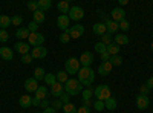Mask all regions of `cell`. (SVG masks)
Listing matches in <instances>:
<instances>
[{
	"instance_id": "10",
	"label": "cell",
	"mask_w": 153,
	"mask_h": 113,
	"mask_svg": "<svg viewBox=\"0 0 153 113\" xmlns=\"http://www.w3.org/2000/svg\"><path fill=\"white\" fill-rule=\"evenodd\" d=\"M149 106H150V98L149 96H146V95H138L136 96V107L139 110H146V109H149Z\"/></svg>"
},
{
	"instance_id": "2",
	"label": "cell",
	"mask_w": 153,
	"mask_h": 113,
	"mask_svg": "<svg viewBox=\"0 0 153 113\" xmlns=\"http://www.w3.org/2000/svg\"><path fill=\"white\" fill-rule=\"evenodd\" d=\"M83 90H84V87L81 86V83L76 80V78H71V80L65 84V92L69 93L71 96H72V95H78V93H81Z\"/></svg>"
},
{
	"instance_id": "5",
	"label": "cell",
	"mask_w": 153,
	"mask_h": 113,
	"mask_svg": "<svg viewBox=\"0 0 153 113\" xmlns=\"http://www.w3.org/2000/svg\"><path fill=\"white\" fill-rule=\"evenodd\" d=\"M45 43V35L38 34V32H31L28 37V44L31 47H37V46H43Z\"/></svg>"
},
{
	"instance_id": "36",
	"label": "cell",
	"mask_w": 153,
	"mask_h": 113,
	"mask_svg": "<svg viewBox=\"0 0 153 113\" xmlns=\"http://www.w3.org/2000/svg\"><path fill=\"white\" fill-rule=\"evenodd\" d=\"M69 40H71V35H69L68 29H66V31H63V34L60 35V41H61L63 44H66V43H69Z\"/></svg>"
},
{
	"instance_id": "20",
	"label": "cell",
	"mask_w": 153,
	"mask_h": 113,
	"mask_svg": "<svg viewBox=\"0 0 153 113\" xmlns=\"http://www.w3.org/2000/svg\"><path fill=\"white\" fill-rule=\"evenodd\" d=\"M19 104H20V107H23V109H29V107L32 106V98H31L29 95H23V96L19 98Z\"/></svg>"
},
{
	"instance_id": "9",
	"label": "cell",
	"mask_w": 153,
	"mask_h": 113,
	"mask_svg": "<svg viewBox=\"0 0 153 113\" xmlns=\"http://www.w3.org/2000/svg\"><path fill=\"white\" fill-rule=\"evenodd\" d=\"M110 20H113V21H117V23H120V21H123V20H126V11L120 6V8H113L112 9V12H110Z\"/></svg>"
},
{
	"instance_id": "26",
	"label": "cell",
	"mask_w": 153,
	"mask_h": 113,
	"mask_svg": "<svg viewBox=\"0 0 153 113\" xmlns=\"http://www.w3.org/2000/svg\"><path fill=\"white\" fill-rule=\"evenodd\" d=\"M57 8H58L60 12H63V16H68V12H69V9H71L69 2H66V0H61V2H58V3H57Z\"/></svg>"
},
{
	"instance_id": "6",
	"label": "cell",
	"mask_w": 153,
	"mask_h": 113,
	"mask_svg": "<svg viewBox=\"0 0 153 113\" xmlns=\"http://www.w3.org/2000/svg\"><path fill=\"white\" fill-rule=\"evenodd\" d=\"M68 17L69 20H74V21H78L84 17V9L81 6H72L68 12Z\"/></svg>"
},
{
	"instance_id": "35",
	"label": "cell",
	"mask_w": 153,
	"mask_h": 113,
	"mask_svg": "<svg viewBox=\"0 0 153 113\" xmlns=\"http://www.w3.org/2000/svg\"><path fill=\"white\" fill-rule=\"evenodd\" d=\"M109 63H110L112 66H121L123 64V58L120 55H115V57H110Z\"/></svg>"
},
{
	"instance_id": "44",
	"label": "cell",
	"mask_w": 153,
	"mask_h": 113,
	"mask_svg": "<svg viewBox=\"0 0 153 113\" xmlns=\"http://www.w3.org/2000/svg\"><path fill=\"white\" fill-rule=\"evenodd\" d=\"M32 55L31 54H26V55H23L22 57V63H23V64H29V63H32Z\"/></svg>"
},
{
	"instance_id": "3",
	"label": "cell",
	"mask_w": 153,
	"mask_h": 113,
	"mask_svg": "<svg viewBox=\"0 0 153 113\" xmlns=\"http://www.w3.org/2000/svg\"><path fill=\"white\" fill-rule=\"evenodd\" d=\"M94 96L98 101H107L109 98H112V90L107 84H101L94 90Z\"/></svg>"
},
{
	"instance_id": "23",
	"label": "cell",
	"mask_w": 153,
	"mask_h": 113,
	"mask_svg": "<svg viewBox=\"0 0 153 113\" xmlns=\"http://www.w3.org/2000/svg\"><path fill=\"white\" fill-rule=\"evenodd\" d=\"M113 43H117L118 46H123V44H127L129 43V37H127L126 34H118V35H115L113 37Z\"/></svg>"
},
{
	"instance_id": "25",
	"label": "cell",
	"mask_w": 153,
	"mask_h": 113,
	"mask_svg": "<svg viewBox=\"0 0 153 113\" xmlns=\"http://www.w3.org/2000/svg\"><path fill=\"white\" fill-rule=\"evenodd\" d=\"M32 17H34V21L37 23V24H42V23H45V20H46V17H45V12L43 11H40V9H37L34 14H32Z\"/></svg>"
},
{
	"instance_id": "40",
	"label": "cell",
	"mask_w": 153,
	"mask_h": 113,
	"mask_svg": "<svg viewBox=\"0 0 153 113\" xmlns=\"http://www.w3.org/2000/svg\"><path fill=\"white\" fill-rule=\"evenodd\" d=\"M8 40H9V34H8V31H6V29H0V41L5 43V41H8Z\"/></svg>"
},
{
	"instance_id": "56",
	"label": "cell",
	"mask_w": 153,
	"mask_h": 113,
	"mask_svg": "<svg viewBox=\"0 0 153 113\" xmlns=\"http://www.w3.org/2000/svg\"><path fill=\"white\" fill-rule=\"evenodd\" d=\"M150 47H152V51H153V41H152V44H150Z\"/></svg>"
},
{
	"instance_id": "51",
	"label": "cell",
	"mask_w": 153,
	"mask_h": 113,
	"mask_svg": "<svg viewBox=\"0 0 153 113\" xmlns=\"http://www.w3.org/2000/svg\"><path fill=\"white\" fill-rule=\"evenodd\" d=\"M40 107H42V109H48V107H49V99H48V98L43 99V101L40 103Z\"/></svg>"
},
{
	"instance_id": "38",
	"label": "cell",
	"mask_w": 153,
	"mask_h": 113,
	"mask_svg": "<svg viewBox=\"0 0 153 113\" xmlns=\"http://www.w3.org/2000/svg\"><path fill=\"white\" fill-rule=\"evenodd\" d=\"M106 49H107V46H104L101 41H98V43L95 44V52H98L100 55H101V54H104V52H106Z\"/></svg>"
},
{
	"instance_id": "4",
	"label": "cell",
	"mask_w": 153,
	"mask_h": 113,
	"mask_svg": "<svg viewBox=\"0 0 153 113\" xmlns=\"http://www.w3.org/2000/svg\"><path fill=\"white\" fill-rule=\"evenodd\" d=\"M80 69H81V64H80V61L76 60V58L72 57V58L66 60V63H65V70H66L68 73H71V75H76Z\"/></svg>"
},
{
	"instance_id": "13",
	"label": "cell",
	"mask_w": 153,
	"mask_h": 113,
	"mask_svg": "<svg viewBox=\"0 0 153 113\" xmlns=\"http://www.w3.org/2000/svg\"><path fill=\"white\" fill-rule=\"evenodd\" d=\"M112 69H113V66L110 64V63L109 61H104V63H101V64H100L98 73L101 75V77H107V75L112 72Z\"/></svg>"
},
{
	"instance_id": "55",
	"label": "cell",
	"mask_w": 153,
	"mask_h": 113,
	"mask_svg": "<svg viewBox=\"0 0 153 113\" xmlns=\"http://www.w3.org/2000/svg\"><path fill=\"white\" fill-rule=\"evenodd\" d=\"M127 3H129V0H120V5H121V6H124V5H127Z\"/></svg>"
},
{
	"instance_id": "17",
	"label": "cell",
	"mask_w": 153,
	"mask_h": 113,
	"mask_svg": "<svg viewBox=\"0 0 153 113\" xmlns=\"http://www.w3.org/2000/svg\"><path fill=\"white\" fill-rule=\"evenodd\" d=\"M65 92V86L60 84V83H55L54 86H51V95H52L54 98H60V95Z\"/></svg>"
},
{
	"instance_id": "47",
	"label": "cell",
	"mask_w": 153,
	"mask_h": 113,
	"mask_svg": "<svg viewBox=\"0 0 153 113\" xmlns=\"http://www.w3.org/2000/svg\"><path fill=\"white\" fill-rule=\"evenodd\" d=\"M139 95H146V96H149V92H150V89L147 87V84H144V86H141V89H139Z\"/></svg>"
},
{
	"instance_id": "12",
	"label": "cell",
	"mask_w": 153,
	"mask_h": 113,
	"mask_svg": "<svg viewBox=\"0 0 153 113\" xmlns=\"http://www.w3.org/2000/svg\"><path fill=\"white\" fill-rule=\"evenodd\" d=\"M31 55H32V58H45L48 55V51L43 46H37V47L31 49Z\"/></svg>"
},
{
	"instance_id": "22",
	"label": "cell",
	"mask_w": 153,
	"mask_h": 113,
	"mask_svg": "<svg viewBox=\"0 0 153 113\" xmlns=\"http://www.w3.org/2000/svg\"><path fill=\"white\" fill-rule=\"evenodd\" d=\"M107 32V29H106V23H95L94 24V34H97V35H104Z\"/></svg>"
},
{
	"instance_id": "46",
	"label": "cell",
	"mask_w": 153,
	"mask_h": 113,
	"mask_svg": "<svg viewBox=\"0 0 153 113\" xmlns=\"http://www.w3.org/2000/svg\"><path fill=\"white\" fill-rule=\"evenodd\" d=\"M28 29H29V32H37V29H38V24L32 20L29 24H28Z\"/></svg>"
},
{
	"instance_id": "31",
	"label": "cell",
	"mask_w": 153,
	"mask_h": 113,
	"mask_svg": "<svg viewBox=\"0 0 153 113\" xmlns=\"http://www.w3.org/2000/svg\"><path fill=\"white\" fill-rule=\"evenodd\" d=\"M104 106H106L107 110H115V109H117V99H115V98H109L107 101H104Z\"/></svg>"
},
{
	"instance_id": "11",
	"label": "cell",
	"mask_w": 153,
	"mask_h": 113,
	"mask_svg": "<svg viewBox=\"0 0 153 113\" xmlns=\"http://www.w3.org/2000/svg\"><path fill=\"white\" fill-rule=\"evenodd\" d=\"M0 58H3L5 61H12L14 60V52H12L11 47L2 46L0 47Z\"/></svg>"
},
{
	"instance_id": "30",
	"label": "cell",
	"mask_w": 153,
	"mask_h": 113,
	"mask_svg": "<svg viewBox=\"0 0 153 113\" xmlns=\"http://www.w3.org/2000/svg\"><path fill=\"white\" fill-rule=\"evenodd\" d=\"M45 83H46V86H54V84L57 83L55 75H54V73H46V75H45Z\"/></svg>"
},
{
	"instance_id": "41",
	"label": "cell",
	"mask_w": 153,
	"mask_h": 113,
	"mask_svg": "<svg viewBox=\"0 0 153 113\" xmlns=\"http://www.w3.org/2000/svg\"><path fill=\"white\" fill-rule=\"evenodd\" d=\"M23 23V17L22 16H14L11 17V24H16V26H19V24Z\"/></svg>"
},
{
	"instance_id": "27",
	"label": "cell",
	"mask_w": 153,
	"mask_h": 113,
	"mask_svg": "<svg viewBox=\"0 0 153 113\" xmlns=\"http://www.w3.org/2000/svg\"><path fill=\"white\" fill-rule=\"evenodd\" d=\"M29 29L28 28H19L17 29V32H16V37L17 38H20V40H25V38H28L29 37Z\"/></svg>"
},
{
	"instance_id": "33",
	"label": "cell",
	"mask_w": 153,
	"mask_h": 113,
	"mask_svg": "<svg viewBox=\"0 0 153 113\" xmlns=\"http://www.w3.org/2000/svg\"><path fill=\"white\" fill-rule=\"evenodd\" d=\"M101 43H103L104 46H109L110 43H113V37L110 34H104V35H101Z\"/></svg>"
},
{
	"instance_id": "52",
	"label": "cell",
	"mask_w": 153,
	"mask_h": 113,
	"mask_svg": "<svg viewBox=\"0 0 153 113\" xmlns=\"http://www.w3.org/2000/svg\"><path fill=\"white\" fill-rule=\"evenodd\" d=\"M101 60H103V63H104V61H109V60H110V55H109L107 52L101 54Z\"/></svg>"
},
{
	"instance_id": "21",
	"label": "cell",
	"mask_w": 153,
	"mask_h": 113,
	"mask_svg": "<svg viewBox=\"0 0 153 113\" xmlns=\"http://www.w3.org/2000/svg\"><path fill=\"white\" fill-rule=\"evenodd\" d=\"M68 72L66 70H60V72H57V75H55V78H57V83H60V84H63L65 86L68 81H69V77H68Z\"/></svg>"
},
{
	"instance_id": "48",
	"label": "cell",
	"mask_w": 153,
	"mask_h": 113,
	"mask_svg": "<svg viewBox=\"0 0 153 113\" xmlns=\"http://www.w3.org/2000/svg\"><path fill=\"white\" fill-rule=\"evenodd\" d=\"M52 109H55V110H60V109H63V103L60 101V99H55V101L52 103Z\"/></svg>"
},
{
	"instance_id": "53",
	"label": "cell",
	"mask_w": 153,
	"mask_h": 113,
	"mask_svg": "<svg viewBox=\"0 0 153 113\" xmlns=\"http://www.w3.org/2000/svg\"><path fill=\"white\" fill-rule=\"evenodd\" d=\"M43 113H57V112H55V109H52V107L49 106L48 109H45V110H43Z\"/></svg>"
},
{
	"instance_id": "45",
	"label": "cell",
	"mask_w": 153,
	"mask_h": 113,
	"mask_svg": "<svg viewBox=\"0 0 153 113\" xmlns=\"http://www.w3.org/2000/svg\"><path fill=\"white\" fill-rule=\"evenodd\" d=\"M129 28H130V24H129V21H127V20L120 21V29H121V31H124V32H126Z\"/></svg>"
},
{
	"instance_id": "18",
	"label": "cell",
	"mask_w": 153,
	"mask_h": 113,
	"mask_svg": "<svg viewBox=\"0 0 153 113\" xmlns=\"http://www.w3.org/2000/svg\"><path fill=\"white\" fill-rule=\"evenodd\" d=\"M46 96H48V87L46 86H40V87H38V89H37V92H35V99H37V101H43V99H46Z\"/></svg>"
},
{
	"instance_id": "1",
	"label": "cell",
	"mask_w": 153,
	"mask_h": 113,
	"mask_svg": "<svg viewBox=\"0 0 153 113\" xmlns=\"http://www.w3.org/2000/svg\"><path fill=\"white\" fill-rule=\"evenodd\" d=\"M78 81L81 83V86L84 87H89L92 83H94V80H95V72L91 69V67H81L80 70H78Z\"/></svg>"
},
{
	"instance_id": "32",
	"label": "cell",
	"mask_w": 153,
	"mask_h": 113,
	"mask_svg": "<svg viewBox=\"0 0 153 113\" xmlns=\"http://www.w3.org/2000/svg\"><path fill=\"white\" fill-rule=\"evenodd\" d=\"M45 69H42V67H37L35 70H34V78L38 81V80H45Z\"/></svg>"
},
{
	"instance_id": "39",
	"label": "cell",
	"mask_w": 153,
	"mask_h": 113,
	"mask_svg": "<svg viewBox=\"0 0 153 113\" xmlns=\"http://www.w3.org/2000/svg\"><path fill=\"white\" fill-rule=\"evenodd\" d=\"M60 101L63 103V106H65V104H68V103H71V95L69 93H66V92H63L61 95H60Z\"/></svg>"
},
{
	"instance_id": "28",
	"label": "cell",
	"mask_w": 153,
	"mask_h": 113,
	"mask_svg": "<svg viewBox=\"0 0 153 113\" xmlns=\"http://www.w3.org/2000/svg\"><path fill=\"white\" fill-rule=\"evenodd\" d=\"M37 3H38V9H40V11H48L49 8H51V5H52V3H51V0H37Z\"/></svg>"
},
{
	"instance_id": "19",
	"label": "cell",
	"mask_w": 153,
	"mask_h": 113,
	"mask_svg": "<svg viewBox=\"0 0 153 113\" xmlns=\"http://www.w3.org/2000/svg\"><path fill=\"white\" fill-rule=\"evenodd\" d=\"M106 29H107V34H115L118 29H120V23H117V21H113V20H107L106 21Z\"/></svg>"
},
{
	"instance_id": "14",
	"label": "cell",
	"mask_w": 153,
	"mask_h": 113,
	"mask_svg": "<svg viewBox=\"0 0 153 113\" xmlns=\"http://www.w3.org/2000/svg\"><path fill=\"white\" fill-rule=\"evenodd\" d=\"M25 89H26L28 93L37 92V89H38V81H37L35 78H28L26 81H25Z\"/></svg>"
},
{
	"instance_id": "42",
	"label": "cell",
	"mask_w": 153,
	"mask_h": 113,
	"mask_svg": "<svg viewBox=\"0 0 153 113\" xmlns=\"http://www.w3.org/2000/svg\"><path fill=\"white\" fill-rule=\"evenodd\" d=\"M95 110H98V112H101V110H104L106 109V106H104V101H98V99H97V101L94 103V106H92Z\"/></svg>"
},
{
	"instance_id": "34",
	"label": "cell",
	"mask_w": 153,
	"mask_h": 113,
	"mask_svg": "<svg viewBox=\"0 0 153 113\" xmlns=\"http://www.w3.org/2000/svg\"><path fill=\"white\" fill-rule=\"evenodd\" d=\"M63 112L65 113H76V106H74L72 103H68L63 106Z\"/></svg>"
},
{
	"instance_id": "50",
	"label": "cell",
	"mask_w": 153,
	"mask_h": 113,
	"mask_svg": "<svg viewBox=\"0 0 153 113\" xmlns=\"http://www.w3.org/2000/svg\"><path fill=\"white\" fill-rule=\"evenodd\" d=\"M83 106H84V107H89V109H91V107L94 106L92 99H83Z\"/></svg>"
},
{
	"instance_id": "49",
	"label": "cell",
	"mask_w": 153,
	"mask_h": 113,
	"mask_svg": "<svg viewBox=\"0 0 153 113\" xmlns=\"http://www.w3.org/2000/svg\"><path fill=\"white\" fill-rule=\"evenodd\" d=\"M89 112H91V109H89V107H84V106H81V107L76 109V113H89Z\"/></svg>"
},
{
	"instance_id": "43",
	"label": "cell",
	"mask_w": 153,
	"mask_h": 113,
	"mask_svg": "<svg viewBox=\"0 0 153 113\" xmlns=\"http://www.w3.org/2000/svg\"><path fill=\"white\" fill-rule=\"evenodd\" d=\"M28 9L32 11V14L38 9V3H37V0H34V2H28Z\"/></svg>"
},
{
	"instance_id": "8",
	"label": "cell",
	"mask_w": 153,
	"mask_h": 113,
	"mask_svg": "<svg viewBox=\"0 0 153 113\" xmlns=\"http://www.w3.org/2000/svg\"><path fill=\"white\" fill-rule=\"evenodd\" d=\"M78 61H80L81 67H91V64L94 63V54L89 52V51H86V52L81 54V57L78 58Z\"/></svg>"
},
{
	"instance_id": "16",
	"label": "cell",
	"mask_w": 153,
	"mask_h": 113,
	"mask_svg": "<svg viewBox=\"0 0 153 113\" xmlns=\"http://www.w3.org/2000/svg\"><path fill=\"white\" fill-rule=\"evenodd\" d=\"M14 49H16V52H19L22 55H26L31 51V46L28 43H25V41H19V43H16V47Z\"/></svg>"
},
{
	"instance_id": "24",
	"label": "cell",
	"mask_w": 153,
	"mask_h": 113,
	"mask_svg": "<svg viewBox=\"0 0 153 113\" xmlns=\"http://www.w3.org/2000/svg\"><path fill=\"white\" fill-rule=\"evenodd\" d=\"M120 51H121V49H120V46H118L117 43H110V44L107 46V49H106V52H107L110 57L118 55V54H120Z\"/></svg>"
},
{
	"instance_id": "37",
	"label": "cell",
	"mask_w": 153,
	"mask_h": 113,
	"mask_svg": "<svg viewBox=\"0 0 153 113\" xmlns=\"http://www.w3.org/2000/svg\"><path fill=\"white\" fill-rule=\"evenodd\" d=\"M81 95H83V99H91L94 96V90L91 89V87H87V89H84L81 92Z\"/></svg>"
},
{
	"instance_id": "15",
	"label": "cell",
	"mask_w": 153,
	"mask_h": 113,
	"mask_svg": "<svg viewBox=\"0 0 153 113\" xmlns=\"http://www.w3.org/2000/svg\"><path fill=\"white\" fill-rule=\"evenodd\" d=\"M69 23H71V20H69L68 16H63V14L58 16V18H57V26H58L60 29H63V31L69 29Z\"/></svg>"
},
{
	"instance_id": "29",
	"label": "cell",
	"mask_w": 153,
	"mask_h": 113,
	"mask_svg": "<svg viewBox=\"0 0 153 113\" xmlns=\"http://www.w3.org/2000/svg\"><path fill=\"white\" fill-rule=\"evenodd\" d=\"M8 26H11V17L0 16V29H6Z\"/></svg>"
},
{
	"instance_id": "7",
	"label": "cell",
	"mask_w": 153,
	"mask_h": 113,
	"mask_svg": "<svg viewBox=\"0 0 153 113\" xmlns=\"http://www.w3.org/2000/svg\"><path fill=\"white\" fill-rule=\"evenodd\" d=\"M84 26L83 24H74V26H71L69 29H68V32H69V35H71V38H80V37H83V34H84Z\"/></svg>"
},
{
	"instance_id": "54",
	"label": "cell",
	"mask_w": 153,
	"mask_h": 113,
	"mask_svg": "<svg viewBox=\"0 0 153 113\" xmlns=\"http://www.w3.org/2000/svg\"><path fill=\"white\" fill-rule=\"evenodd\" d=\"M147 87H149V89H153V77L149 78V81H147Z\"/></svg>"
}]
</instances>
